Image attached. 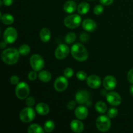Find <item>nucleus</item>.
<instances>
[{
	"instance_id": "58836bf2",
	"label": "nucleus",
	"mask_w": 133,
	"mask_h": 133,
	"mask_svg": "<svg viewBox=\"0 0 133 133\" xmlns=\"http://www.w3.org/2000/svg\"><path fill=\"white\" fill-rule=\"evenodd\" d=\"M100 3L105 6H109L112 4L114 0H99Z\"/></svg>"
},
{
	"instance_id": "a19ab883",
	"label": "nucleus",
	"mask_w": 133,
	"mask_h": 133,
	"mask_svg": "<svg viewBox=\"0 0 133 133\" xmlns=\"http://www.w3.org/2000/svg\"><path fill=\"white\" fill-rule=\"evenodd\" d=\"M6 44H7V43H6L5 41L1 42V45H0V48H1V49H4V48H6Z\"/></svg>"
},
{
	"instance_id": "20e7f679",
	"label": "nucleus",
	"mask_w": 133,
	"mask_h": 133,
	"mask_svg": "<svg viewBox=\"0 0 133 133\" xmlns=\"http://www.w3.org/2000/svg\"><path fill=\"white\" fill-rule=\"evenodd\" d=\"M96 127L101 132H107L111 127V122L110 118L107 116L102 115L99 116L96 119Z\"/></svg>"
},
{
	"instance_id": "1a4fd4ad",
	"label": "nucleus",
	"mask_w": 133,
	"mask_h": 133,
	"mask_svg": "<svg viewBox=\"0 0 133 133\" xmlns=\"http://www.w3.org/2000/svg\"><path fill=\"white\" fill-rule=\"evenodd\" d=\"M70 51V50L69 49V47L66 44H60L56 48L55 51V56L58 60L64 59L68 56Z\"/></svg>"
},
{
	"instance_id": "e433bc0d",
	"label": "nucleus",
	"mask_w": 133,
	"mask_h": 133,
	"mask_svg": "<svg viewBox=\"0 0 133 133\" xmlns=\"http://www.w3.org/2000/svg\"><path fill=\"white\" fill-rule=\"evenodd\" d=\"M76 102L77 101H73V100L69 101L67 104L68 109V110H74V109L76 107Z\"/></svg>"
},
{
	"instance_id": "0eeeda50",
	"label": "nucleus",
	"mask_w": 133,
	"mask_h": 133,
	"mask_svg": "<svg viewBox=\"0 0 133 133\" xmlns=\"http://www.w3.org/2000/svg\"><path fill=\"white\" fill-rule=\"evenodd\" d=\"M30 65L33 70L40 71L44 68L45 62L41 55L39 54H33L30 58Z\"/></svg>"
},
{
	"instance_id": "72a5a7b5",
	"label": "nucleus",
	"mask_w": 133,
	"mask_h": 133,
	"mask_svg": "<svg viewBox=\"0 0 133 133\" xmlns=\"http://www.w3.org/2000/svg\"><path fill=\"white\" fill-rule=\"evenodd\" d=\"M37 77H38V75L36 74V71L33 70V71H31L28 74V79L31 81H34L36 79Z\"/></svg>"
},
{
	"instance_id": "9b49d317",
	"label": "nucleus",
	"mask_w": 133,
	"mask_h": 133,
	"mask_svg": "<svg viewBox=\"0 0 133 133\" xmlns=\"http://www.w3.org/2000/svg\"><path fill=\"white\" fill-rule=\"evenodd\" d=\"M68 86V81L66 77L60 76L55 79L54 83V88L56 91L62 92L66 90Z\"/></svg>"
},
{
	"instance_id": "b1692460",
	"label": "nucleus",
	"mask_w": 133,
	"mask_h": 133,
	"mask_svg": "<svg viewBox=\"0 0 133 133\" xmlns=\"http://www.w3.org/2000/svg\"><path fill=\"white\" fill-rule=\"evenodd\" d=\"M95 109L96 111L99 114H105L107 111V106L103 101H97L95 105Z\"/></svg>"
},
{
	"instance_id": "cd10ccee",
	"label": "nucleus",
	"mask_w": 133,
	"mask_h": 133,
	"mask_svg": "<svg viewBox=\"0 0 133 133\" xmlns=\"http://www.w3.org/2000/svg\"><path fill=\"white\" fill-rule=\"evenodd\" d=\"M76 38V35L74 32H69L65 36V42L66 44H71L75 41Z\"/></svg>"
},
{
	"instance_id": "f704fd0d",
	"label": "nucleus",
	"mask_w": 133,
	"mask_h": 133,
	"mask_svg": "<svg viewBox=\"0 0 133 133\" xmlns=\"http://www.w3.org/2000/svg\"><path fill=\"white\" fill-rule=\"evenodd\" d=\"M80 40L82 42H87L90 40V36L87 32H83L80 35Z\"/></svg>"
},
{
	"instance_id": "79ce46f5",
	"label": "nucleus",
	"mask_w": 133,
	"mask_h": 133,
	"mask_svg": "<svg viewBox=\"0 0 133 133\" xmlns=\"http://www.w3.org/2000/svg\"><path fill=\"white\" fill-rule=\"evenodd\" d=\"M129 92H130V94H131V96H133V85H131V87H130Z\"/></svg>"
},
{
	"instance_id": "ea45409f",
	"label": "nucleus",
	"mask_w": 133,
	"mask_h": 133,
	"mask_svg": "<svg viewBox=\"0 0 133 133\" xmlns=\"http://www.w3.org/2000/svg\"><path fill=\"white\" fill-rule=\"evenodd\" d=\"M3 4L6 6H9L12 5L14 0H3Z\"/></svg>"
},
{
	"instance_id": "c756f323",
	"label": "nucleus",
	"mask_w": 133,
	"mask_h": 133,
	"mask_svg": "<svg viewBox=\"0 0 133 133\" xmlns=\"http://www.w3.org/2000/svg\"><path fill=\"white\" fill-rule=\"evenodd\" d=\"M76 77L79 81H84L87 80L88 78V75H87V73L85 71H83V70H80L78 71L76 74Z\"/></svg>"
},
{
	"instance_id": "a878e982",
	"label": "nucleus",
	"mask_w": 133,
	"mask_h": 133,
	"mask_svg": "<svg viewBox=\"0 0 133 133\" xmlns=\"http://www.w3.org/2000/svg\"><path fill=\"white\" fill-rule=\"evenodd\" d=\"M18 51L19 52V54L22 56L28 55L31 52V48L27 44H22L21 46H19Z\"/></svg>"
},
{
	"instance_id": "7ed1b4c3",
	"label": "nucleus",
	"mask_w": 133,
	"mask_h": 133,
	"mask_svg": "<svg viewBox=\"0 0 133 133\" xmlns=\"http://www.w3.org/2000/svg\"><path fill=\"white\" fill-rule=\"evenodd\" d=\"M81 17L78 14H70L67 16L64 20L65 26L69 29L77 28L81 24Z\"/></svg>"
},
{
	"instance_id": "7c9ffc66",
	"label": "nucleus",
	"mask_w": 133,
	"mask_h": 133,
	"mask_svg": "<svg viewBox=\"0 0 133 133\" xmlns=\"http://www.w3.org/2000/svg\"><path fill=\"white\" fill-rule=\"evenodd\" d=\"M104 11V8L103 5H97L94 9V12L96 15H100Z\"/></svg>"
},
{
	"instance_id": "f8f14e48",
	"label": "nucleus",
	"mask_w": 133,
	"mask_h": 133,
	"mask_svg": "<svg viewBox=\"0 0 133 133\" xmlns=\"http://www.w3.org/2000/svg\"><path fill=\"white\" fill-rule=\"evenodd\" d=\"M107 101L110 105L114 107L119 106L122 103V97L120 95L115 92H110L107 94Z\"/></svg>"
},
{
	"instance_id": "4be33fe9",
	"label": "nucleus",
	"mask_w": 133,
	"mask_h": 133,
	"mask_svg": "<svg viewBox=\"0 0 133 133\" xmlns=\"http://www.w3.org/2000/svg\"><path fill=\"white\" fill-rule=\"evenodd\" d=\"M1 19L2 23L6 25H10L12 24L14 22V18L13 16L9 13H5L3 15H1Z\"/></svg>"
},
{
	"instance_id": "2f4dec72",
	"label": "nucleus",
	"mask_w": 133,
	"mask_h": 133,
	"mask_svg": "<svg viewBox=\"0 0 133 133\" xmlns=\"http://www.w3.org/2000/svg\"><path fill=\"white\" fill-rule=\"evenodd\" d=\"M74 75V70L71 68H66L64 71V75L66 78H71Z\"/></svg>"
},
{
	"instance_id": "5701e85b",
	"label": "nucleus",
	"mask_w": 133,
	"mask_h": 133,
	"mask_svg": "<svg viewBox=\"0 0 133 133\" xmlns=\"http://www.w3.org/2000/svg\"><path fill=\"white\" fill-rule=\"evenodd\" d=\"M90 6L87 2H82L78 5L77 12L80 14H86L89 12Z\"/></svg>"
},
{
	"instance_id": "9d476101",
	"label": "nucleus",
	"mask_w": 133,
	"mask_h": 133,
	"mask_svg": "<svg viewBox=\"0 0 133 133\" xmlns=\"http://www.w3.org/2000/svg\"><path fill=\"white\" fill-rule=\"evenodd\" d=\"M91 95L90 92L86 90H81L78 91L75 94V101L80 105L87 104L89 101H90Z\"/></svg>"
},
{
	"instance_id": "aec40b11",
	"label": "nucleus",
	"mask_w": 133,
	"mask_h": 133,
	"mask_svg": "<svg viewBox=\"0 0 133 133\" xmlns=\"http://www.w3.org/2000/svg\"><path fill=\"white\" fill-rule=\"evenodd\" d=\"M51 37V33L49 29L44 27L40 30V38L42 41L44 42H48L50 40Z\"/></svg>"
},
{
	"instance_id": "39448f33",
	"label": "nucleus",
	"mask_w": 133,
	"mask_h": 133,
	"mask_svg": "<svg viewBox=\"0 0 133 133\" xmlns=\"http://www.w3.org/2000/svg\"><path fill=\"white\" fill-rule=\"evenodd\" d=\"M30 93V88L28 84L24 82L19 83L15 89V94L19 99H25Z\"/></svg>"
},
{
	"instance_id": "4468645a",
	"label": "nucleus",
	"mask_w": 133,
	"mask_h": 133,
	"mask_svg": "<svg viewBox=\"0 0 133 133\" xmlns=\"http://www.w3.org/2000/svg\"><path fill=\"white\" fill-rule=\"evenodd\" d=\"M87 84L92 89L99 88L101 84V80L99 76L96 75H91L87 79Z\"/></svg>"
},
{
	"instance_id": "423d86ee",
	"label": "nucleus",
	"mask_w": 133,
	"mask_h": 133,
	"mask_svg": "<svg viewBox=\"0 0 133 133\" xmlns=\"http://www.w3.org/2000/svg\"><path fill=\"white\" fill-rule=\"evenodd\" d=\"M36 112L31 107L23 109L19 113V119L23 123H30L35 119Z\"/></svg>"
},
{
	"instance_id": "bb28decb",
	"label": "nucleus",
	"mask_w": 133,
	"mask_h": 133,
	"mask_svg": "<svg viewBox=\"0 0 133 133\" xmlns=\"http://www.w3.org/2000/svg\"><path fill=\"white\" fill-rule=\"evenodd\" d=\"M55 125L53 121L52 120H48L45 122L44 125V129L45 130V132H51L54 130Z\"/></svg>"
},
{
	"instance_id": "dca6fc26",
	"label": "nucleus",
	"mask_w": 133,
	"mask_h": 133,
	"mask_svg": "<svg viewBox=\"0 0 133 133\" xmlns=\"http://www.w3.org/2000/svg\"><path fill=\"white\" fill-rule=\"evenodd\" d=\"M75 115L77 119L80 120H84L87 119L88 116V110L87 107L84 106H79L75 110Z\"/></svg>"
},
{
	"instance_id": "f03ea898",
	"label": "nucleus",
	"mask_w": 133,
	"mask_h": 133,
	"mask_svg": "<svg viewBox=\"0 0 133 133\" xmlns=\"http://www.w3.org/2000/svg\"><path fill=\"white\" fill-rule=\"evenodd\" d=\"M18 49L10 48L4 50L1 53V58L3 62L8 65H14L17 63L19 58Z\"/></svg>"
},
{
	"instance_id": "ddd939ff",
	"label": "nucleus",
	"mask_w": 133,
	"mask_h": 133,
	"mask_svg": "<svg viewBox=\"0 0 133 133\" xmlns=\"http://www.w3.org/2000/svg\"><path fill=\"white\" fill-rule=\"evenodd\" d=\"M103 85L107 90H113L117 86L116 79L112 75H107L103 79Z\"/></svg>"
},
{
	"instance_id": "393cba45",
	"label": "nucleus",
	"mask_w": 133,
	"mask_h": 133,
	"mask_svg": "<svg viewBox=\"0 0 133 133\" xmlns=\"http://www.w3.org/2000/svg\"><path fill=\"white\" fill-rule=\"evenodd\" d=\"M29 133H44L45 132V130L44 128L41 127L40 125L38 124H31L29 125L27 129Z\"/></svg>"
},
{
	"instance_id": "c85d7f7f",
	"label": "nucleus",
	"mask_w": 133,
	"mask_h": 133,
	"mask_svg": "<svg viewBox=\"0 0 133 133\" xmlns=\"http://www.w3.org/2000/svg\"><path fill=\"white\" fill-rule=\"evenodd\" d=\"M118 114V109L116 108H111L109 109L107 112V116L111 119H114V118H116Z\"/></svg>"
},
{
	"instance_id": "a211bd4d",
	"label": "nucleus",
	"mask_w": 133,
	"mask_h": 133,
	"mask_svg": "<svg viewBox=\"0 0 133 133\" xmlns=\"http://www.w3.org/2000/svg\"><path fill=\"white\" fill-rule=\"evenodd\" d=\"M49 106L45 103H39L36 106V111L38 114L42 116H45L49 112Z\"/></svg>"
},
{
	"instance_id": "2eb2a0df",
	"label": "nucleus",
	"mask_w": 133,
	"mask_h": 133,
	"mask_svg": "<svg viewBox=\"0 0 133 133\" xmlns=\"http://www.w3.org/2000/svg\"><path fill=\"white\" fill-rule=\"evenodd\" d=\"M82 26L84 31L90 32H94L97 28V24L96 22L90 18L84 19L82 23Z\"/></svg>"
},
{
	"instance_id": "473e14b6",
	"label": "nucleus",
	"mask_w": 133,
	"mask_h": 133,
	"mask_svg": "<svg viewBox=\"0 0 133 133\" xmlns=\"http://www.w3.org/2000/svg\"><path fill=\"white\" fill-rule=\"evenodd\" d=\"M25 103L27 107H32L35 104V99L33 97H32V96H31V97H27L26 98Z\"/></svg>"
},
{
	"instance_id": "6ab92c4d",
	"label": "nucleus",
	"mask_w": 133,
	"mask_h": 133,
	"mask_svg": "<svg viewBox=\"0 0 133 133\" xmlns=\"http://www.w3.org/2000/svg\"><path fill=\"white\" fill-rule=\"evenodd\" d=\"M64 10L68 14H72L75 10H77V5L73 0L68 1L64 5Z\"/></svg>"
},
{
	"instance_id": "f3484780",
	"label": "nucleus",
	"mask_w": 133,
	"mask_h": 133,
	"mask_svg": "<svg viewBox=\"0 0 133 133\" xmlns=\"http://www.w3.org/2000/svg\"><path fill=\"white\" fill-rule=\"evenodd\" d=\"M84 124L80 119H74L70 123V128L73 132L75 133H81L84 130Z\"/></svg>"
},
{
	"instance_id": "f257e3e1",
	"label": "nucleus",
	"mask_w": 133,
	"mask_h": 133,
	"mask_svg": "<svg viewBox=\"0 0 133 133\" xmlns=\"http://www.w3.org/2000/svg\"><path fill=\"white\" fill-rule=\"evenodd\" d=\"M72 57L79 62H84L89 57V54L85 47L81 43H76L71 46L70 49Z\"/></svg>"
},
{
	"instance_id": "6e6552de",
	"label": "nucleus",
	"mask_w": 133,
	"mask_h": 133,
	"mask_svg": "<svg viewBox=\"0 0 133 133\" xmlns=\"http://www.w3.org/2000/svg\"><path fill=\"white\" fill-rule=\"evenodd\" d=\"M17 37H18V32L16 29L14 27H8L4 31V41L6 42L7 44H13L16 40Z\"/></svg>"
},
{
	"instance_id": "c9c22d12",
	"label": "nucleus",
	"mask_w": 133,
	"mask_h": 133,
	"mask_svg": "<svg viewBox=\"0 0 133 133\" xmlns=\"http://www.w3.org/2000/svg\"><path fill=\"white\" fill-rule=\"evenodd\" d=\"M10 83L14 85L18 84L19 83V78L17 75H12L10 79Z\"/></svg>"
},
{
	"instance_id": "4c0bfd02",
	"label": "nucleus",
	"mask_w": 133,
	"mask_h": 133,
	"mask_svg": "<svg viewBox=\"0 0 133 133\" xmlns=\"http://www.w3.org/2000/svg\"><path fill=\"white\" fill-rule=\"evenodd\" d=\"M127 79L129 82L133 84V68L131 69L127 74Z\"/></svg>"
},
{
	"instance_id": "412c9836",
	"label": "nucleus",
	"mask_w": 133,
	"mask_h": 133,
	"mask_svg": "<svg viewBox=\"0 0 133 133\" xmlns=\"http://www.w3.org/2000/svg\"><path fill=\"white\" fill-rule=\"evenodd\" d=\"M38 78L40 81H41L43 83H48L51 79L52 75L49 71L47 70H42L39 72Z\"/></svg>"
}]
</instances>
